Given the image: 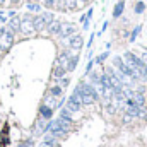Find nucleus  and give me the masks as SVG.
<instances>
[{"instance_id":"nucleus-1","label":"nucleus","mask_w":147,"mask_h":147,"mask_svg":"<svg viewBox=\"0 0 147 147\" xmlns=\"http://www.w3.org/2000/svg\"><path fill=\"white\" fill-rule=\"evenodd\" d=\"M14 33L9 31L7 28H0V51H9L14 45Z\"/></svg>"},{"instance_id":"nucleus-2","label":"nucleus","mask_w":147,"mask_h":147,"mask_svg":"<svg viewBox=\"0 0 147 147\" xmlns=\"http://www.w3.org/2000/svg\"><path fill=\"white\" fill-rule=\"evenodd\" d=\"M77 33V24H74V22H67V21H62V29H60V33H58V36L60 39H69V38L75 34Z\"/></svg>"},{"instance_id":"nucleus-3","label":"nucleus","mask_w":147,"mask_h":147,"mask_svg":"<svg viewBox=\"0 0 147 147\" xmlns=\"http://www.w3.org/2000/svg\"><path fill=\"white\" fill-rule=\"evenodd\" d=\"M67 45H69L70 50L79 51V50H82V46H84V36L79 34V33H75V34H72V36L67 39Z\"/></svg>"},{"instance_id":"nucleus-4","label":"nucleus","mask_w":147,"mask_h":147,"mask_svg":"<svg viewBox=\"0 0 147 147\" xmlns=\"http://www.w3.org/2000/svg\"><path fill=\"white\" fill-rule=\"evenodd\" d=\"M5 28H7L9 31H12L14 34H17V33L21 31V16H14V17H10V19L5 22Z\"/></svg>"},{"instance_id":"nucleus-5","label":"nucleus","mask_w":147,"mask_h":147,"mask_svg":"<svg viewBox=\"0 0 147 147\" xmlns=\"http://www.w3.org/2000/svg\"><path fill=\"white\" fill-rule=\"evenodd\" d=\"M45 132H48V121H46V120H43V118H38L36 123H34L33 135H34V137H39V135H43Z\"/></svg>"},{"instance_id":"nucleus-6","label":"nucleus","mask_w":147,"mask_h":147,"mask_svg":"<svg viewBox=\"0 0 147 147\" xmlns=\"http://www.w3.org/2000/svg\"><path fill=\"white\" fill-rule=\"evenodd\" d=\"M33 28H34L36 33H43V31H46V24H45V21H43L41 12L33 16Z\"/></svg>"},{"instance_id":"nucleus-7","label":"nucleus","mask_w":147,"mask_h":147,"mask_svg":"<svg viewBox=\"0 0 147 147\" xmlns=\"http://www.w3.org/2000/svg\"><path fill=\"white\" fill-rule=\"evenodd\" d=\"M80 106H82V103H80V99L79 98H75V96H70L69 99H67V110H70L72 113H77V111H80Z\"/></svg>"},{"instance_id":"nucleus-8","label":"nucleus","mask_w":147,"mask_h":147,"mask_svg":"<svg viewBox=\"0 0 147 147\" xmlns=\"http://www.w3.org/2000/svg\"><path fill=\"white\" fill-rule=\"evenodd\" d=\"M39 118H43V120H51L53 118V108H50L48 105H39Z\"/></svg>"},{"instance_id":"nucleus-9","label":"nucleus","mask_w":147,"mask_h":147,"mask_svg":"<svg viewBox=\"0 0 147 147\" xmlns=\"http://www.w3.org/2000/svg\"><path fill=\"white\" fill-rule=\"evenodd\" d=\"M60 29H62V21H60V19H55V21L46 28V31H48L50 36H58Z\"/></svg>"},{"instance_id":"nucleus-10","label":"nucleus","mask_w":147,"mask_h":147,"mask_svg":"<svg viewBox=\"0 0 147 147\" xmlns=\"http://www.w3.org/2000/svg\"><path fill=\"white\" fill-rule=\"evenodd\" d=\"M123 12H125V0H118L116 2V5H115V9H113V19H120L121 16H123Z\"/></svg>"},{"instance_id":"nucleus-11","label":"nucleus","mask_w":147,"mask_h":147,"mask_svg":"<svg viewBox=\"0 0 147 147\" xmlns=\"http://www.w3.org/2000/svg\"><path fill=\"white\" fill-rule=\"evenodd\" d=\"M137 106H140V108H144L146 106V96H144V92H139V91H134V94H132V98H130Z\"/></svg>"},{"instance_id":"nucleus-12","label":"nucleus","mask_w":147,"mask_h":147,"mask_svg":"<svg viewBox=\"0 0 147 147\" xmlns=\"http://www.w3.org/2000/svg\"><path fill=\"white\" fill-rule=\"evenodd\" d=\"M26 9H28V12H31V14H39V12H43L41 9V3L39 2H33V0H28L26 2Z\"/></svg>"},{"instance_id":"nucleus-13","label":"nucleus","mask_w":147,"mask_h":147,"mask_svg":"<svg viewBox=\"0 0 147 147\" xmlns=\"http://www.w3.org/2000/svg\"><path fill=\"white\" fill-rule=\"evenodd\" d=\"M77 63H79V55H77V53H72V55H70V58H69V62H67V67H65L67 74L74 72V70H75V67H77Z\"/></svg>"},{"instance_id":"nucleus-14","label":"nucleus","mask_w":147,"mask_h":147,"mask_svg":"<svg viewBox=\"0 0 147 147\" xmlns=\"http://www.w3.org/2000/svg\"><path fill=\"white\" fill-rule=\"evenodd\" d=\"M43 144L48 146V147H60V140L57 137H53L51 134H46L45 139H43Z\"/></svg>"},{"instance_id":"nucleus-15","label":"nucleus","mask_w":147,"mask_h":147,"mask_svg":"<svg viewBox=\"0 0 147 147\" xmlns=\"http://www.w3.org/2000/svg\"><path fill=\"white\" fill-rule=\"evenodd\" d=\"M147 9V3L144 0H137V2H134V14L135 16H140V14H144Z\"/></svg>"},{"instance_id":"nucleus-16","label":"nucleus","mask_w":147,"mask_h":147,"mask_svg":"<svg viewBox=\"0 0 147 147\" xmlns=\"http://www.w3.org/2000/svg\"><path fill=\"white\" fill-rule=\"evenodd\" d=\"M48 94H51L53 98H57V99H58V98H62V96H63V87H62L60 84H55V86H51V87H50Z\"/></svg>"},{"instance_id":"nucleus-17","label":"nucleus","mask_w":147,"mask_h":147,"mask_svg":"<svg viewBox=\"0 0 147 147\" xmlns=\"http://www.w3.org/2000/svg\"><path fill=\"white\" fill-rule=\"evenodd\" d=\"M41 16H43V21H45L46 28L55 21V14H53V10H43V12H41Z\"/></svg>"},{"instance_id":"nucleus-18","label":"nucleus","mask_w":147,"mask_h":147,"mask_svg":"<svg viewBox=\"0 0 147 147\" xmlns=\"http://www.w3.org/2000/svg\"><path fill=\"white\" fill-rule=\"evenodd\" d=\"M67 74V70H65V67H62V65H58V63H55V67H53V79H60V77H63Z\"/></svg>"},{"instance_id":"nucleus-19","label":"nucleus","mask_w":147,"mask_h":147,"mask_svg":"<svg viewBox=\"0 0 147 147\" xmlns=\"http://www.w3.org/2000/svg\"><path fill=\"white\" fill-rule=\"evenodd\" d=\"M43 103H45V105H48V106H50V108H53V110H55V108H58V101H57V98H53L51 94H46Z\"/></svg>"},{"instance_id":"nucleus-20","label":"nucleus","mask_w":147,"mask_h":147,"mask_svg":"<svg viewBox=\"0 0 147 147\" xmlns=\"http://www.w3.org/2000/svg\"><path fill=\"white\" fill-rule=\"evenodd\" d=\"M89 80L92 86H99V80H101V75L98 72H89Z\"/></svg>"},{"instance_id":"nucleus-21","label":"nucleus","mask_w":147,"mask_h":147,"mask_svg":"<svg viewBox=\"0 0 147 147\" xmlns=\"http://www.w3.org/2000/svg\"><path fill=\"white\" fill-rule=\"evenodd\" d=\"M65 3H67V10H70V12L79 10V2L77 0H65Z\"/></svg>"},{"instance_id":"nucleus-22","label":"nucleus","mask_w":147,"mask_h":147,"mask_svg":"<svg viewBox=\"0 0 147 147\" xmlns=\"http://www.w3.org/2000/svg\"><path fill=\"white\" fill-rule=\"evenodd\" d=\"M55 10L67 12V3H65V0H55Z\"/></svg>"},{"instance_id":"nucleus-23","label":"nucleus","mask_w":147,"mask_h":147,"mask_svg":"<svg viewBox=\"0 0 147 147\" xmlns=\"http://www.w3.org/2000/svg\"><path fill=\"white\" fill-rule=\"evenodd\" d=\"M43 7L46 10H55V0H43Z\"/></svg>"},{"instance_id":"nucleus-24","label":"nucleus","mask_w":147,"mask_h":147,"mask_svg":"<svg viewBox=\"0 0 147 147\" xmlns=\"http://www.w3.org/2000/svg\"><path fill=\"white\" fill-rule=\"evenodd\" d=\"M140 29H142V26H135V29L130 33V41L134 43L135 39H137V36H139V33H140Z\"/></svg>"},{"instance_id":"nucleus-25","label":"nucleus","mask_w":147,"mask_h":147,"mask_svg":"<svg viewBox=\"0 0 147 147\" xmlns=\"http://www.w3.org/2000/svg\"><path fill=\"white\" fill-rule=\"evenodd\" d=\"M17 147H34V140H31V139L22 140V142H19V146Z\"/></svg>"},{"instance_id":"nucleus-26","label":"nucleus","mask_w":147,"mask_h":147,"mask_svg":"<svg viewBox=\"0 0 147 147\" xmlns=\"http://www.w3.org/2000/svg\"><path fill=\"white\" fill-rule=\"evenodd\" d=\"M108 55H110V53H108V50H106L105 53H101V55H99V57L96 58V62H98V63H105V60L108 58Z\"/></svg>"},{"instance_id":"nucleus-27","label":"nucleus","mask_w":147,"mask_h":147,"mask_svg":"<svg viewBox=\"0 0 147 147\" xmlns=\"http://www.w3.org/2000/svg\"><path fill=\"white\" fill-rule=\"evenodd\" d=\"M58 80H60V86H62V87H67V86L70 84V77H65V75H63V77H60Z\"/></svg>"},{"instance_id":"nucleus-28","label":"nucleus","mask_w":147,"mask_h":147,"mask_svg":"<svg viewBox=\"0 0 147 147\" xmlns=\"http://www.w3.org/2000/svg\"><path fill=\"white\" fill-rule=\"evenodd\" d=\"M9 21V17L5 16V12H0V24H5Z\"/></svg>"},{"instance_id":"nucleus-29","label":"nucleus","mask_w":147,"mask_h":147,"mask_svg":"<svg viewBox=\"0 0 147 147\" xmlns=\"http://www.w3.org/2000/svg\"><path fill=\"white\" fill-rule=\"evenodd\" d=\"M9 2H10V7H17L22 3V0H9Z\"/></svg>"},{"instance_id":"nucleus-30","label":"nucleus","mask_w":147,"mask_h":147,"mask_svg":"<svg viewBox=\"0 0 147 147\" xmlns=\"http://www.w3.org/2000/svg\"><path fill=\"white\" fill-rule=\"evenodd\" d=\"M77 2H80V5H84V7H86V5H89V2H91V0H77Z\"/></svg>"},{"instance_id":"nucleus-31","label":"nucleus","mask_w":147,"mask_h":147,"mask_svg":"<svg viewBox=\"0 0 147 147\" xmlns=\"http://www.w3.org/2000/svg\"><path fill=\"white\" fill-rule=\"evenodd\" d=\"M92 63H94V62H92V60H91V62H89V63H87V74L91 72V69H92Z\"/></svg>"},{"instance_id":"nucleus-32","label":"nucleus","mask_w":147,"mask_h":147,"mask_svg":"<svg viewBox=\"0 0 147 147\" xmlns=\"http://www.w3.org/2000/svg\"><path fill=\"white\" fill-rule=\"evenodd\" d=\"M5 2H7V0H0V7H3V5H5Z\"/></svg>"},{"instance_id":"nucleus-33","label":"nucleus","mask_w":147,"mask_h":147,"mask_svg":"<svg viewBox=\"0 0 147 147\" xmlns=\"http://www.w3.org/2000/svg\"><path fill=\"white\" fill-rule=\"evenodd\" d=\"M39 147H48V146H45V144H41V146H39Z\"/></svg>"},{"instance_id":"nucleus-34","label":"nucleus","mask_w":147,"mask_h":147,"mask_svg":"<svg viewBox=\"0 0 147 147\" xmlns=\"http://www.w3.org/2000/svg\"><path fill=\"white\" fill-rule=\"evenodd\" d=\"M33 2H39V0H33Z\"/></svg>"}]
</instances>
